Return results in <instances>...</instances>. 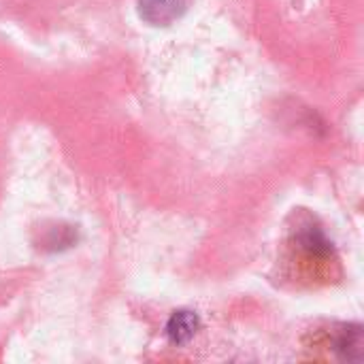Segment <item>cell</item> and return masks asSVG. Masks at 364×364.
Listing matches in <instances>:
<instances>
[{"instance_id": "6da1fadb", "label": "cell", "mask_w": 364, "mask_h": 364, "mask_svg": "<svg viewBox=\"0 0 364 364\" xmlns=\"http://www.w3.org/2000/svg\"><path fill=\"white\" fill-rule=\"evenodd\" d=\"M190 0H136L139 17L149 26H171L186 15Z\"/></svg>"}, {"instance_id": "7a4b0ae2", "label": "cell", "mask_w": 364, "mask_h": 364, "mask_svg": "<svg viewBox=\"0 0 364 364\" xmlns=\"http://www.w3.org/2000/svg\"><path fill=\"white\" fill-rule=\"evenodd\" d=\"M200 328V320L194 311L181 309L175 311L166 324V337L173 346H186L194 339V335Z\"/></svg>"}, {"instance_id": "3957f363", "label": "cell", "mask_w": 364, "mask_h": 364, "mask_svg": "<svg viewBox=\"0 0 364 364\" xmlns=\"http://www.w3.org/2000/svg\"><path fill=\"white\" fill-rule=\"evenodd\" d=\"M301 243H303L305 250H309V252L316 254V256H326V254H331V250H333V243L326 239V235H324L320 228H307V230L301 235Z\"/></svg>"}, {"instance_id": "277c9868", "label": "cell", "mask_w": 364, "mask_h": 364, "mask_svg": "<svg viewBox=\"0 0 364 364\" xmlns=\"http://www.w3.org/2000/svg\"><path fill=\"white\" fill-rule=\"evenodd\" d=\"M360 348H363V335H360V328L346 331V333H343V337H341V341L337 343V350H339V352H343V356H346L348 360H354L352 350H358V352H360Z\"/></svg>"}]
</instances>
